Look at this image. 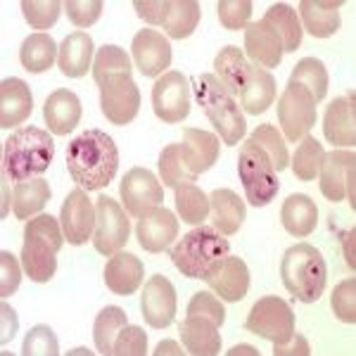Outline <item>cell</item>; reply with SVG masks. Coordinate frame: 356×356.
<instances>
[{
	"mask_svg": "<svg viewBox=\"0 0 356 356\" xmlns=\"http://www.w3.org/2000/svg\"><path fill=\"white\" fill-rule=\"evenodd\" d=\"M354 166L356 154L352 150H335L323 157L321 164V193L328 202H340L349 197V204L354 207Z\"/></svg>",
	"mask_w": 356,
	"mask_h": 356,
	"instance_id": "obj_14",
	"label": "cell"
},
{
	"mask_svg": "<svg viewBox=\"0 0 356 356\" xmlns=\"http://www.w3.org/2000/svg\"><path fill=\"white\" fill-rule=\"evenodd\" d=\"M143 275H145V266L131 252L119 250L105 266V283L114 295H134V292H138Z\"/></svg>",
	"mask_w": 356,
	"mask_h": 356,
	"instance_id": "obj_27",
	"label": "cell"
},
{
	"mask_svg": "<svg viewBox=\"0 0 356 356\" xmlns=\"http://www.w3.org/2000/svg\"><path fill=\"white\" fill-rule=\"evenodd\" d=\"M245 53L261 69H275L283 60V41L268 22H252L245 26Z\"/></svg>",
	"mask_w": 356,
	"mask_h": 356,
	"instance_id": "obj_19",
	"label": "cell"
},
{
	"mask_svg": "<svg viewBox=\"0 0 356 356\" xmlns=\"http://www.w3.org/2000/svg\"><path fill=\"white\" fill-rule=\"evenodd\" d=\"M136 235L143 250L157 254V252L169 250V247L174 245V240L178 238V219L169 209L157 207L150 214L138 219Z\"/></svg>",
	"mask_w": 356,
	"mask_h": 356,
	"instance_id": "obj_18",
	"label": "cell"
},
{
	"mask_svg": "<svg viewBox=\"0 0 356 356\" xmlns=\"http://www.w3.org/2000/svg\"><path fill=\"white\" fill-rule=\"evenodd\" d=\"M136 13L140 19H145L147 24H159L164 22V13H166V0H136L134 3Z\"/></svg>",
	"mask_w": 356,
	"mask_h": 356,
	"instance_id": "obj_52",
	"label": "cell"
},
{
	"mask_svg": "<svg viewBox=\"0 0 356 356\" xmlns=\"http://www.w3.org/2000/svg\"><path fill=\"white\" fill-rule=\"evenodd\" d=\"M178 147H181V154H183V159H186L188 169H191L195 176L209 171L211 166L216 164V159H219V150H221L219 138L202 129L183 131V140Z\"/></svg>",
	"mask_w": 356,
	"mask_h": 356,
	"instance_id": "obj_23",
	"label": "cell"
},
{
	"mask_svg": "<svg viewBox=\"0 0 356 356\" xmlns=\"http://www.w3.org/2000/svg\"><path fill=\"white\" fill-rule=\"evenodd\" d=\"M162 354H183V349L178 347L176 342H171V340H164V342H159L157 344V349H154V356H162Z\"/></svg>",
	"mask_w": 356,
	"mask_h": 356,
	"instance_id": "obj_54",
	"label": "cell"
},
{
	"mask_svg": "<svg viewBox=\"0 0 356 356\" xmlns=\"http://www.w3.org/2000/svg\"><path fill=\"white\" fill-rule=\"evenodd\" d=\"M50 186L45 178H31V181L17 183L13 191V211L19 221H26L29 216H36L50 202Z\"/></svg>",
	"mask_w": 356,
	"mask_h": 356,
	"instance_id": "obj_32",
	"label": "cell"
},
{
	"mask_svg": "<svg viewBox=\"0 0 356 356\" xmlns=\"http://www.w3.org/2000/svg\"><path fill=\"white\" fill-rule=\"evenodd\" d=\"M140 90L131 74H117L100 83V107L107 122L114 126L131 124L140 112Z\"/></svg>",
	"mask_w": 356,
	"mask_h": 356,
	"instance_id": "obj_11",
	"label": "cell"
},
{
	"mask_svg": "<svg viewBox=\"0 0 356 356\" xmlns=\"http://www.w3.org/2000/svg\"><path fill=\"white\" fill-rule=\"evenodd\" d=\"M126 325V312L119 307H105L100 314L95 316V325H93V340H95V349L100 354H112L114 349V340L122 332Z\"/></svg>",
	"mask_w": 356,
	"mask_h": 356,
	"instance_id": "obj_39",
	"label": "cell"
},
{
	"mask_svg": "<svg viewBox=\"0 0 356 356\" xmlns=\"http://www.w3.org/2000/svg\"><path fill=\"white\" fill-rule=\"evenodd\" d=\"M214 67H216V79L226 86L228 93L238 97L240 88H243V83H245L247 69H250L243 50L235 48V45H226V48H221L219 55H216V60H214Z\"/></svg>",
	"mask_w": 356,
	"mask_h": 356,
	"instance_id": "obj_36",
	"label": "cell"
},
{
	"mask_svg": "<svg viewBox=\"0 0 356 356\" xmlns=\"http://www.w3.org/2000/svg\"><path fill=\"white\" fill-rule=\"evenodd\" d=\"M325 150L321 145V140H316L314 136H304L300 147H297L295 157H292V171L300 181H314L323 164Z\"/></svg>",
	"mask_w": 356,
	"mask_h": 356,
	"instance_id": "obj_41",
	"label": "cell"
},
{
	"mask_svg": "<svg viewBox=\"0 0 356 356\" xmlns=\"http://www.w3.org/2000/svg\"><path fill=\"white\" fill-rule=\"evenodd\" d=\"M280 221H283V228L290 235L307 238V235H312L316 231V226H318V207H316V202L309 195L292 193L283 202Z\"/></svg>",
	"mask_w": 356,
	"mask_h": 356,
	"instance_id": "obj_28",
	"label": "cell"
},
{
	"mask_svg": "<svg viewBox=\"0 0 356 356\" xmlns=\"http://www.w3.org/2000/svg\"><path fill=\"white\" fill-rule=\"evenodd\" d=\"M93 60V38L83 31H74L62 41L60 55H57V67L69 79H81L90 69Z\"/></svg>",
	"mask_w": 356,
	"mask_h": 356,
	"instance_id": "obj_29",
	"label": "cell"
},
{
	"mask_svg": "<svg viewBox=\"0 0 356 356\" xmlns=\"http://www.w3.org/2000/svg\"><path fill=\"white\" fill-rule=\"evenodd\" d=\"M202 10H200L197 0H166V13H164V31L169 38H188L197 29Z\"/></svg>",
	"mask_w": 356,
	"mask_h": 356,
	"instance_id": "obj_31",
	"label": "cell"
},
{
	"mask_svg": "<svg viewBox=\"0 0 356 356\" xmlns=\"http://www.w3.org/2000/svg\"><path fill=\"white\" fill-rule=\"evenodd\" d=\"M57 55H60V45L53 41L48 33H33L29 36L19 48L22 67L31 74H43L55 65Z\"/></svg>",
	"mask_w": 356,
	"mask_h": 356,
	"instance_id": "obj_34",
	"label": "cell"
},
{
	"mask_svg": "<svg viewBox=\"0 0 356 356\" xmlns=\"http://www.w3.org/2000/svg\"><path fill=\"white\" fill-rule=\"evenodd\" d=\"M323 136L337 147L356 145V102L354 95L335 97L323 117Z\"/></svg>",
	"mask_w": 356,
	"mask_h": 356,
	"instance_id": "obj_21",
	"label": "cell"
},
{
	"mask_svg": "<svg viewBox=\"0 0 356 356\" xmlns=\"http://www.w3.org/2000/svg\"><path fill=\"white\" fill-rule=\"evenodd\" d=\"M119 195H122L124 209L131 216H138V219L150 214V211L162 207L164 202V191L159 186V181L154 178L152 171L140 169V166L126 171V176L122 178Z\"/></svg>",
	"mask_w": 356,
	"mask_h": 356,
	"instance_id": "obj_13",
	"label": "cell"
},
{
	"mask_svg": "<svg viewBox=\"0 0 356 356\" xmlns=\"http://www.w3.org/2000/svg\"><path fill=\"white\" fill-rule=\"evenodd\" d=\"M140 312L150 328H169L176 321L178 297L176 288L164 275H152L140 295Z\"/></svg>",
	"mask_w": 356,
	"mask_h": 356,
	"instance_id": "obj_15",
	"label": "cell"
},
{
	"mask_svg": "<svg viewBox=\"0 0 356 356\" xmlns=\"http://www.w3.org/2000/svg\"><path fill=\"white\" fill-rule=\"evenodd\" d=\"M181 342L188 354L193 356H216L221 352V335L219 325L211 323L209 318L202 316H186L178 323Z\"/></svg>",
	"mask_w": 356,
	"mask_h": 356,
	"instance_id": "obj_22",
	"label": "cell"
},
{
	"mask_svg": "<svg viewBox=\"0 0 356 356\" xmlns=\"http://www.w3.org/2000/svg\"><path fill=\"white\" fill-rule=\"evenodd\" d=\"M186 316H202V318H209L211 323H216L221 328L223 321H226V309H223V304L216 300L211 292H197V295L188 302Z\"/></svg>",
	"mask_w": 356,
	"mask_h": 356,
	"instance_id": "obj_49",
	"label": "cell"
},
{
	"mask_svg": "<svg viewBox=\"0 0 356 356\" xmlns=\"http://www.w3.org/2000/svg\"><path fill=\"white\" fill-rule=\"evenodd\" d=\"M280 278L295 300L314 304L321 300L328 283V264L323 254L309 243L292 245L280 261Z\"/></svg>",
	"mask_w": 356,
	"mask_h": 356,
	"instance_id": "obj_4",
	"label": "cell"
},
{
	"mask_svg": "<svg viewBox=\"0 0 356 356\" xmlns=\"http://www.w3.org/2000/svg\"><path fill=\"white\" fill-rule=\"evenodd\" d=\"M195 97L216 129L219 140L226 145L243 140L247 131L245 112L240 110V102H235V95L228 93L226 86L216 79V74H200V79H195Z\"/></svg>",
	"mask_w": 356,
	"mask_h": 356,
	"instance_id": "obj_6",
	"label": "cell"
},
{
	"mask_svg": "<svg viewBox=\"0 0 356 356\" xmlns=\"http://www.w3.org/2000/svg\"><path fill=\"white\" fill-rule=\"evenodd\" d=\"M55 157V140L38 126H24L5 140L3 171L10 181L24 183L48 171Z\"/></svg>",
	"mask_w": 356,
	"mask_h": 356,
	"instance_id": "obj_2",
	"label": "cell"
},
{
	"mask_svg": "<svg viewBox=\"0 0 356 356\" xmlns=\"http://www.w3.org/2000/svg\"><path fill=\"white\" fill-rule=\"evenodd\" d=\"M278 124L288 140H302L316 124V100L302 83L290 81L278 100Z\"/></svg>",
	"mask_w": 356,
	"mask_h": 356,
	"instance_id": "obj_9",
	"label": "cell"
},
{
	"mask_svg": "<svg viewBox=\"0 0 356 356\" xmlns=\"http://www.w3.org/2000/svg\"><path fill=\"white\" fill-rule=\"evenodd\" d=\"M204 280L221 300L240 302L245 300L247 290H250V268L240 257L228 254Z\"/></svg>",
	"mask_w": 356,
	"mask_h": 356,
	"instance_id": "obj_20",
	"label": "cell"
},
{
	"mask_svg": "<svg viewBox=\"0 0 356 356\" xmlns=\"http://www.w3.org/2000/svg\"><path fill=\"white\" fill-rule=\"evenodd\" d=\"M19 283H22L19 264H17V259L10 252H0V295L3 297L15 295Z\"/></svg>",
	"mask_w": 356,
	"mask_h": 356,
	"instance_id": "obj_51",
	"label": "cell"
},
{
	"mask_svg": "<svg viewBox=\"0 0 356 356\" xmlns=\"http://www.w3.org/2000/svg\"><path fill=\"white\" fill-rule=\"evenodd\" d=\"M176 209L178 216H181L186 223L191 226H200L207 216H209L211 207H209V197L200 191L195 183H183V186L176 188Z\"/></svg>",
	"mask_w": 356,
	"mask_h": 356,
	"instance_id": "obj_38",
	"label": "cell"
},
{
	"mask_svg": "<svg viewBox=\"0 0 356 356\" xmlns=\"http://www.w3.org/2000/svg\"><path fill=\"white\" fill-rule=\"evenodd\" d=\"M67 171L86 193L102 191L119 171L117 143L97 129L83 131L67 147Z\"/></svg>",
	"mask_w": 356,
	"mask_h": 356,
	"instance_id": "obj_1",
	"label": "cell"
},
{
	"mask_svg": "<svg viewBox=\"0 0 356 356\" xmlns=\"http://www.w3.org/2000/svg\"><path fill=\"white\" fill-rule=\"evenodd\" d=\"M62 233L69 245H83L95 233V207L83 188H76L65 197L60 209Z\"/></svg>",
	"mask_w": 356,
	"mask_h": 356,
	"instance_id": "obj_16",
	"label": "cell"
},
{
	"mask_svg": "<svg viewBox=\"0 0 356 356\" xmlns=\"http://www.w3.org/2000/svg\"><path fill=\"white\" fill-rule=\"evenodd\" d=\"M330 304H332V312H335V316L342 323H354L356 321V280L354 278L342 280V283L332 290Z\"/></svg>",
	"mask_w": 356,
	"mask_h": 356,
	"instance_id": "obj_47",
	"label": "cell"
},
{
	"mask_svg": "<svg viewBox=\"0 0 356 356\" xmlns=\"http://www.w3.org/2000/svg\"><path fill=\"white\" fill-rule=\"evenodd\" d=\"M228 354H231V356H235V354H254V356H257L259 352H257V349H252L250 344H240V347H233Z\"/></svg>",
	"mask_w": 356,
	"mask_h": 356,
	"instance_id": "obj_55",
	"label": "cell"
},
{
	"mask_svg": "<svg viewBox=\"0 0 356 356\" xmlns=\"http://www.w3.org/2000/svg\"><path fill=\"white\" fill-rule=\"evenodd\" d=\"M216 13H219L221 26L238 31L250 24L252 17V0H219L216 3Z\"/></svg>",
	"mask_w": 356,
	"mask_h": 356,
	"instance_id": "obj_46",
	"label": "cell"
},
{
	"mask_svg": "<svg viewBox=\"0 0 356 356\" xmlns=\"http://www.w3.org/2000/svg\"><path fill=\"white\" fill-rule=\"evenodd\" d=\"M62 8L65 5L60 0H24L22 3V13H24L26 24L38 29V31L55 26V22L60 19Z\"/></svg>",
	"mask_w": 356,
	"mask_h": 356,
	"instance_id": "obj_44",
	"label": "cell"
},
{
	"mask_svg": "<svg viewBox=\"0 0 356 356\" xmlns=\"http://www.w3.org/2000/svg\"><path fill=\"white\" fill-rule=\"evenodd\" d=\"M102 0H67L65 10L74 26H93L102 15Z\"/></svg>",
	"mask_w": 356,
	"mask_h": 356,
	"instance_id": "obj_50",
	"label": "cell"
},
{
	"mask_svg": "<svg viewBox=\"0 0 356 356\" xmlns=\"http://www.w3.org/2000/svg\"><path fill=\"white\" fill-rule=\"evenodd\" d=\"M250 138L268 154L275 174L283 171V169H288L290 152H288V147H285V140H283V136H280V131L275 129L273 124H261L259 129H254V134H252Z\"/></svg>",
	"mask_w": 356,
	"mask_h": 356,
	"instance_id": "obj_43",
	"label": "cell"
},
{
	"mask_svg": "<svg viewBox=\"0 0 356 356\" xmlns=\"http://www.w3.org/2000/svg\"><path fill=\"white\" fill-rule=\"evenodd\" d=\"M43 119L55 136H67L81 122V100L76 93L60 88L48 95L43 105Z\"/></svg>",
	"mask_w": 356,
	"mask_h": 356,
	"instance_id": "obj_25",
	"label": "cell"
},
{
	"mask_svg": "<svg viewBox=\"0 0 356 356\" xmlns=\"http://www.w3.org/2000/svg\"><path fill=\"white\" fill-rule=\"evenodd\" d=\"M290 81L302 83L312 93L316 102L325 100V95H328V86H330L328 69H325L321 60H316V57H304V60L297 62V67L292 69Z\"/></svg>",
	"mask_w": 356,
	"mask_h": 356,
	"instance_id": "obj_37",
	"label": "cell"
},
{
	"mask_svg": "<svg viewBox=\"0 0 356 356\" xmlns=\"http://www.w3.org/2000/svg\"><path fill=\"white\" fill-rule=\"evenodd\" d=\"M33 110V97L29 86L22 79H5L0 83V129H13V126L26 122Z\"/></svg>",
	"mask_w": 356,
	"mask_h": 356,
	"instance_id": "obj_26",
	"label": "cell"
},
{
	"mask_svg": "<svg viewBox=\"0 0 356 356\" xmlns=\"http://www.w3.org/2000/svg\"><path fill=\"white\" fill-rule=\"evenodd\" d=\"M114 356H143L147 354V335L138 325H124L114 340Z\"/></svg>",
	"mask_w": 356,
	"mask_h": 356,
	"instance_id": "obj_48",
	"label": "cell"
},
{
	"mask_svg": "<svg viewBox=\"0 0 356 356\" xmlns=\"http://www.w3.org/2000/svg\"><path fill=\"white\" fill-rule=\"evenodd\" d=\"M209 207H211V223L214 228L223 235H233L240 231V226L245 223L247 209L245 202L228 188H219L209 195Z\"/></svg>",
	"mask_w": 356,
	"mask_h": 356,
	"instance_id": "obj_30",
	"label": "cell"
},
{
	"mask_svg": "<svg viewBox=\"0 0 356 356\" xmlns=\"http://www.w3.org/2000/svg\"><path fill=\"white\" fill-rule=\"evenodd\" d=\"M275 100V79L259 65H250L245 83L238 93L240 110L247 114H264Z\"/></svg>",
	"mask_w": 356,
	"mask_h": 356,
	"instance_id": "obj_24",
	"label": "cell"
},
{
	"mask_svg": "<svg viewBox=\"0 0 356 356\" xmlns=\"http://www.w3.org/2000/svg\"><path fill=\"white\" fill-rule=\"evenodd\" d=\"M275 354H278V356H283V354H304V356H307L309 354V344H307L304 337L292 335V340L275 347Z\"/></svg>",
	"mask_w": 356,
	"mask_h": 356,
	"instance_id": "obj_53",
	"label": "cell"
},
{
	"mask_svg": "<svg viewBox=\"0 0 356 356\" xmlns=\"http://www.w3.org/2000/svg\"><path fill=\"white\" fill-rule=\"evenodd\" d=\"M245 330L259 335L261 340L278 344H285L295 335V314L290 304L280 297H261L254 307L250 309V316L245 321Z\"/></svg>",
	"mask_w": 356,
	"mask_h": 356,
	"instance_id": "obj_8",
	"label": "cell"
},
{
	"mask_svg": "<svg viewBox=\"0 0 356 356\" xmlns=\"http://www.w3.org/2000/svg\"><path fill=\"white\" fill-rule=\"evenodd\" d=\"M22 354L24 356H57L60 354V344H57L55 332L48 325H36V328L29 330L22 344Z\"/></svg>",
	"mask_w": 356,
	"mask_h": 356,
	"instance_id": "obj_45",
	"label": "cell"
},
{
	"mask_svg": "<svg viewBox=\"0 0 356 356\" xmlns=\"http://www.w3.org/2000/svg\"><path fill=\"white\" fill-rule=\"evenodd\" d=\"M157 164H159V178H162V183L166 188H174V191L178 186H183V183H193L195 178H197L188 169L186 159H183V154H181V147H178L176 143L164 147Z\"/></svg>",
	"mask_w": 356,
	"mask_h": 356,
	"instance_id": "obj_40",
	"label": "cell"
},
{
	"mask_svg": "<svg viewBox=\"0 0 356 356\" xmlns=\"http://www.w3.org/2000/svg\"><path fill=\"white\" fill-rule=\"evenodd\" d=\"M238 176L240 183L245 188L247 202L252 207H266L273 202V197L278 195L280 181L273 171V164L268 159V154L257 145L254 140H245L240 147L238 157Z\"/></svg>",
	"mask_w": 356,
	"mask_h": 356,
	"instance_id": "obj_7",
	"label": "cell"
},
{
	"mask_svg": "<svg viewBox=\"0 0 356 356\" xmlns=\"http://www.w3.org/2000/svg\"><path fill=\"white\" fill-rule=\"evenodd\" d=\"M152 110L164 124H178L191 114V81L181 72H166L152 88Z\"/></svg>",
	"mask_w": 356,
	"mask_h": 356,
	"instance_id": "obj_12",
	"label": "cell"
},
{
	"mask_svg": "<svg viewBox=\"0 0 356 356\" xmlns=\"http://www.w3.org/2000/svg\"><path fill=\"white\" fill-rule=\"evenodd\" d=\"M65 233L62 223L50 214L26 221L22 245V268L33 283H48L57 268V252L62 250Z\"/></svg>",
	"mask_w": 356,
	"mask_h": 356,
	"instance_id": "obj_3",
	"label": "cell"
},
{
	"mask_svg": "<svg viewBox=\"0 0 356 356\" xmlns=\"http://www.w3.org/2000/svg\"><path fill=\"white\" fill-rule=\"evenodd\" d=\"M264 22H268L275 33L283 41V53H295L302 45V26H300V17L295 10L285 3H273L268 5L266 15L261 17Z\"/></svg>",
	"mask_w": 356,
	"mask_h": 356,
	"instance_id": "obj_35",
	"label": "cell"
},
{
	"mask_svg": "<svg viewBox=\"0 0 356 356\" xmlns=\"http://www.w3.org/2000/svg\"><path fill=\"white\" fill-rule=\"evenodd\" d=\"M131 72H134V65H131L129 55H126L119 45H102V48L95 53L93 79L97 86L110 76H117V74H131Z\"/></svg>",
	"mask_w": 356,
	"mask_h": 356,
	"instance_id": "obj_42",
	"label": "cell"
},
{
	"mask_svg": "<svg viewBox=\"0 0 356 356\" xmlns=\"http://www.w3.org/2000/svg\"><path fill=\"white\" fill-rule=\"evenodd\" d=\"M131 53H134V65L147 79L159 76L171 65V45L154 29H140L136 33Z\"/></svg>",
	"mask_w": 356,
	"mask_h": 356,
	"instance_id": "obj_17",
	"label": "cell"
},
{
	"mask_svg": "<svg viewBox=\"0 0 356 356\" xmlns=\"http://www.w3.org/2000/svg\"><path fill=\"white\" fill-rule=\"evenodd\" d=\"M342 3H318V0H302L300 15L307 31L316 38H328L340 29V8Z\"/></svg>",
	"mask_w": 356,
	"mask_h": 356,
	"instance_id": "obj_33",
	"label": "cell"
},
{
	"mask_svg": "<svg viewBox=\"0 0 356 356\" xmlns=\"http://www.w3.org/2000/svg\"><path fill=\"white\" fill-rule=\"evenodd\" d=\"M228 254H231V243L219 235L214 226H197L183 235L171 250V264L186 278L204 280Z\"/></svg>",
	"mask_w": 356,
	"mask_h": 356,
	"instance_id": "obj_5",
	"label": "cell"
},
{
	"mask_svg": "<svg viewBox=\"0 0 356 356\" xmlns=\"http://www.w3.org/2000/svg\"><path fill=\"white\" fill-rule=\"evenodd\" d=\"M129 233H131V221L126 216V211L122 209V204L117 200L107 197V195L97 197L95 233H93L95 250L107 257L117 254L129 243Z\"/></svg>",
	"mask_w": 356,
	"mask_h": 356,
	"instance_id": "obj_10",
	"label": "cell"
}]
</instances>
